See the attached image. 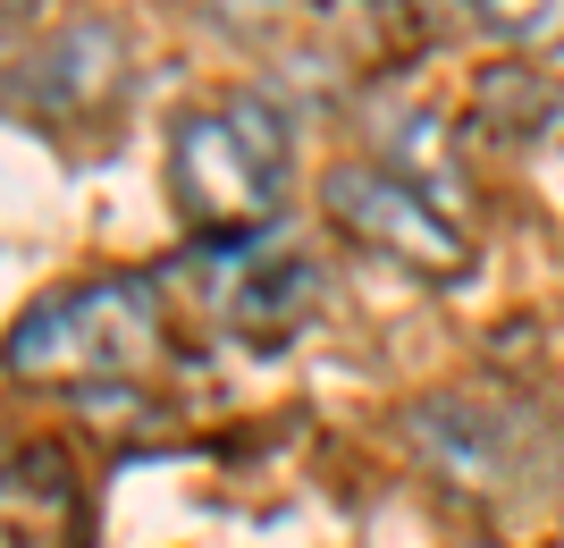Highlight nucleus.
<instances>
[{
    "instance_id": "obj_8",
    "label": "nucleus",
    "mask_w": 564,
    "mask_h": 548,
    "mask_svg": "<svg viewBox=\"0 0 564 548\" xmlns=\"http://www.w3.org/2000/svg\"><path fill=\"white\" fill-rule=\"evenodd\" d=\"M430 464L464 490H497L506 481V422H480V406H422L413 413Z\"/></svg>"
},
{
    "instance_id": "obj_3",
    "label": "nucleus",
    "mask_w": 564,
    "mask_h": 548,
    "mask_svg": "<svg viewBox=\"0 0 564 548\" xmlns=\"http://www.w3.org/2000/svg\"><path fill=\"white\" fill-rule=\"evenodd\" d=\"M321 212H329L362 254H379L388 270H404V279H422V287H464L471 279L464 219H455L438 194H422L413 178H397V169L337 161L329 178H321Z\"/></svg>"
},
{
    "instance_id": "obj_11",
    "label": "nucleus",
    "mask_w": 564,
    "mask_h": 548,
    "mask_svg": "<svg viewBox=\"0 0 564 548\" xmlns=\"http://www.w3.org/2000/svg\"><path fill=\"white\" fill-rule=\"evenodd\" d=\"M464 548H497V540H464Z\"/></svg>"
},
{
    "instance_id": "obj_6",
    "label": "nucleus",
    "mask_w": 564,
    "mask_h": 548,
    "mask_svg": "<svg viewBox=\"0 0 564 548\" xmlns=\"http://www.w3.org/2000/svg\"><path fill=\"white\" fill-rule=\"evenodd\" d=\"M9 548H85L94 540V490L51 439H18L9 448Z\"/></svg>"
},
{
    "instance_id": "obj_4",
    "label": "nucleus",
    "mask_w": 564,
    "mask_h": 548,
    "mask_svg": "<svg viewBox=\"0 0 564 548\" xmlns=\"http://www.w3.org/2000/svg\"><path fill=\"white\" fill-rule=\"evenodd\" d=\"M194 296L228 337L270 355L321 312V262L304 245H286L279 228L245 237V245H194Z\"/></svg>"
},
{
    "instance_id": "obj_7",
    "label": "nucleus",
    "mask_w": 564,
    "mask_h": 548,
    "mask_svg": "<svg viewBox=\"0 0 564 548\" xmlns=\"http://www.w3.org/2000/svg\"><path fill=\"white\" fill-rule=\"evenodd\" d=\"M564 119V94L547 85L540 68H522V60H489V68L471 76V127L480 136H506L514 152H531V143H547Z\"/></svg>"
},
{
    "instance_id": "obj_5",
    "label": "nucleus",
    "mask_w": 564,
    "mask_h": 548,
    "mask_svg": "<svg viewBox=\"0 0 564 548\" xmlns=\"http://www.w3.org/2000/svg\"><path fill=\"white\" fill-rule=\"evenodd\" d=\"M118 94H127V34H118L110 18L59 25L18 68V110L43 119V127H94Z\"/></svg>"
},
{
    "instance_id": "obj_10",
    "label": "nucleus",
    "mask_w": 564,
    "mask_h": 548,
    "mask_svg": "<svg viewBox=\"0 0 564 548\" xmlns=\"http://www.w3.org/2000/svg\"><path fill=\"white\" fill-rule=\"evenodd\" d=\"M34 9H51V0H9V18H34Z\"/></svg>"
},
{
    "instance_id": "obj_9",
    "label": "nucleus",
    "mask_w": 564,
    "mask_h": 548,
    "mask_svg": "<svg viewBox=\"0 0 564 548\" xmlns=\"http://www.w3.org/2000/svg\"><path fill=\"white\" fill-rule=\"evenodd\" d=\"M464 9L489 25L506 51H540V43L564 34V0H464Z\"/></svg>"
},
{
    "instance_id": "obj_1",
    "label": "nucleus",
    "mask_w": 564,
    "mask_h": 548,
    "mask_svg": "<svg viewBox=\"0 0 564 548\" xmlns=\"http://www.w3.org/2000/svg\"><path fill=\"white\" fill-rule=\"evenodd\" d=\"M295 169V127L270 94L194 101L169 127V203L186 212L194 245H245L279 228V194Z\"/></svg>"
},
{
    "instance_id": "obj_2",
    "label": "nucleus",
    "mask_w": 564,
    "mask_h": 548,
    "mask_svg": "<svg viewBox=\"0 0 564 548\" xmlns=\"http://www.w3.org/2000/svg\"><path fill=\"white\" fill-rule=\"evenodd\" d=\"M169 355V312L152 279H76L18 312L9 330V380L34 388H76V397H118V388L152 380Z\"/></svg>"
}]
</instances>
